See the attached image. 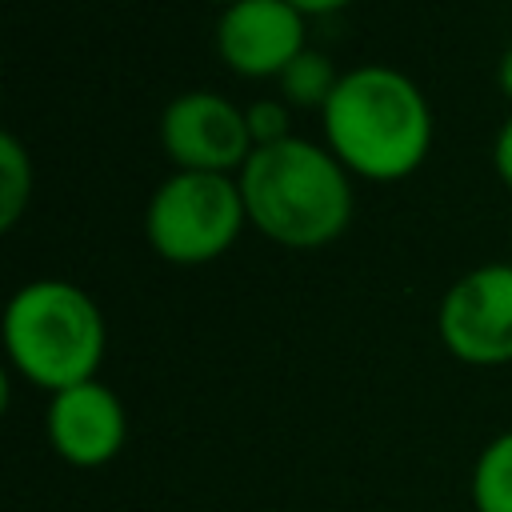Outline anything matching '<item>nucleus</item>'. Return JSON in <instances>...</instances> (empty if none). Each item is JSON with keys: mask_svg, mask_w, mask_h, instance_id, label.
Masks as SVG:
<instances>
[{"mask_svg": "<svg viewBox=\"0 0 512 512\" xmlns=\"http://www.w3.org/2000/svg\"><path fill=\"white\" fill-rule=\"evenodd\" d=\"M108 348L100 304L72 280H28L4 304L8 364L48 396L96 380Z\"/></svg>", "mask_w": 512, "mask_h": 512, "instance_id": "obj_3", "label": "nucleus"}, {"mask_svg": "<svg viewBox=\"0 0 512 512\" xmlns=\"http://www.w3.org/2000/svg\"><path fill=\"white\" fill-rule=\"evenodd\" d=\"M160 148L176 172H224L236 176L252 156V132L240 104L212 88L180 92L160 112Z\"/></svg>", "mask_w": 512, "mask_h": 512, "instance_id": "obj_6", "label": "nucleus"}, {"mask_svg": "<svg viewBox=\"0 0 512 512\" xmlns=\"http://www.w3.org/2000/svg\"><path fill=\"white\" fill-rule=\"evenodd\" d=\"M208 4H220V8H228V4H240V0H208Z\"/></svg>", "mask_w": 512, "mask_h": 512, "instance_id": "obj_16", "label": "nucleus"}, {"mask_svg": "<svg viewBox=\"0 0 512 512\" xmlns=\"http://www.w3.org/2000/svg\"><path fill=\"white\" fill-rule=\"evenodd\" d=\"M44 436H48L52 452L64 464H72V468H104L128 444L124 400L100 380H84L76 388H64V392L48 396Z\"/></svg>", "mask_w": 512, "mask_h": 512, "instance_id": "obj_8", "label": "nucleus"}, {"mask_svg": "<svg viewBox=\"0 0 512 512\" xmlns=\"http://www.w3.org/2000/svg\"><path fill=\"white\" fill-rule=\"evenodd\" d=\"M468 492L476 512H512V428L480 448Z\"/></svg>", "mask_w": 512, "mask_h": 512, "instance_id": "obj_9", "label": "nucleus"}, {"mask_svg": "<svg viewBox=\"0 0 512 512\" xmlns=\"http://www.w3.org/2000/svg\"><path fill=\"white\" fill-rule=\"evenodd\" d=\"M496 84H500V92L512 100V44L504 48V56H500V64H496Z\"/></svg>", "mask_w": 512, "mask_h": 512, "instance_id": "obj_15", "label": "nucleus"}, {"mask_svg": "<svg viewBox=\"0 0 512 512\" xmlns=\"http://www.w3.org/2000/svg\"><path fill=\"white\" fill-rule=\"evenodd\" d=\"M248 224L244 192L224 172H172L144 208L148 248L168 264H208L224 256Z\"/></svg>", "mask_w": 512, "mask_h": 512, "instance_id": "obj_4", "label": "nucleus"}, {"mask_svg": "<svg viewBox=\"0 0 512 512\" xmlns=\"http://www.w3.org/2000/svg\"><path fill=\"white\" fill-rule=\"evenodd\" d=\"M244 116H248V132H252V144H256V148H264V144H280V140L292 136V132H288V104L276 100V96L248 104Z\"/></svg>", "mask_w": 512, "mask_h": 512, "instance_id": "obj_12", "label": "nucleus"}, {"mask_svg": "<svg viewBox=\"0 0 512 512\" xmlns=\"http://www.w3.org/2000/svg\"><path fill=\"white\" fill-rule=\"evenodd\" d=\"M436 332L460 364H512V260H492L464 272L440 296Z\"/></svg>", "mask_w": 512, "mask_h": 512, "instance_id": "obj_5", "label": "nucleus"}, {"mask_svg": "<svg viewBox=\"0 0 512 512\" xmlns=\"http://www.w3.org/2000/svg\"><path fill=\"white\" fill-rule=\"evenodd\" d=\"M276 80H280V100L288 108H316L320 112L328 104V96L336 92L340 72L332 64V56H324L316 48H304Z\"/></svg>", "mask_w": 512, "mask_h": 512, "instance_id": "obj_10", "label": "nucleus"}, {"mask_svg": "<svg viewBox=\"0 0 512 512\" xmlns=\"http://www.w3.org/2000/svg\"><path fill=\"white\" fill-rule=\"evenodd\" d=\"M32 200V160L16 132H0V228H16Z\"/></svg>", "mask_w": 512, "mask_h": 512, "instance_id": "obj_11", "label": "nucleus"}, {"mask_svg": "<svg viewBox=\"0 0 512 512\" xmlns=\"http://www.w3.org/2000/svg\"><path fill=\"white\" fill-rule=\"evenodd\" d=\"M492 168H496V176L512 188V116L496 128V140H492Z\"/></svg>", "mask_w": 512, "mask_h": 512, "instance_id": "obj_13", "label": "nucleus"}, {"mask_svg": "<svg viewBox=\"0 0 512 512\" xmlns=\"http://www.w3.org/2000/svg\"><path fill=\"white\" fill-rule=\"evenodd\" d=\"M308 16L288 0H240L220 8L216 52L220 60L248 80L280 76L308 44Z\"/></svg>", "mask_w": 512, "mask_h": 512, "instance_id": "obj_7", "label": "nucleus"}, {"mask_svg": "<svg viewBox=\"0 0 512 512\" xmlns=\"http://www.w3.org/2000/svg\"><path fill=\"white\" fill-rule=\"evenodd\" d=\"M292 8H300L304 16H328V12H340V8H348L352 0H288Z\"/></svg>", "mask_w": 512, "mask_h": 512, "instance_id": "obj_14", "label": "nucleus"}, {"mask_svg": "<svg viewBox=\"0 0 512 512\" xmlns=\"http://www.w3.org/2000/svg\"><path fill=\"white\" fill-rule=\"evenodd\" d=\"M236 180L248 224L284 248L332 244L348 232L356 212L352 172L328 152V144L304 136L252 148Z\"/></svg>", "mask_w": 512, "mask_h": 512, "instance_id": "obj_2", "label": "nucleus"}, {"mask_svg": "<svg viewBox=\"0 0 512 512\" xmlns=\"http://www.w3.org/2000/svg\"><path fill=\"white\" fill-rule=\"evenodd\" d=\"M328 152L364 180H404L432 148V108L420 84L392 64H356L340 72L320 108Z\"/></svg>", "mask_w": 512, "mask_h": 512, "instance_id": "obj_1", "label": "nucleus"}]
</instances>
